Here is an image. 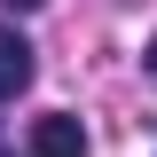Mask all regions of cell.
Listing matches in <instances>:
<instances>
[{
    "label": "cell",
    "mask_w": 157,
    "mask_h": 157,
    "mask_svg": "<svg viewBox=\"0 0 157 157\" xmlns=\"http://www.w3.org/2000/svg\"><path fill=\"white\" fill-rule=\"evenodd\" d=\"M32 157H86V126H78L71 110L32 118Z\"/></svg>",
    "instance_id": "obj_1"
},
{
    "label": "cell",
    "mask_w": 157,
    "mask_h": 157,
    "mask_svg": "<svg viewBox=\"0 0 157 157\" xmlns=\"http://www.w3.org/2000/svg\"><path fill=\"white\" fill-rule=\"evenodd\" d=\"M32 71H39V63H32V39L0 24V102H16L24 86H32Z\"/></svg>",
    "instance_id": "obj_2"
},
{
    "label": "cell",
    "mask_w": 157,
    "mask_h": 157,
    "mask_svg": "<svg viewBox=\"0 0 157 157\" xmlns=\"http://www.w3.org/2000/svg\"><path fill=\"white\" fill-rule=\"evenodd\" d=\"M0 8H16V16H32V8H47V0H0Z\"/></svg>",
    "instance_id": "obj_3"
},
{
    "label": "cell",
    "mask_w": 157,
    "mask_h": 157,
    "mask_svg": "<svg viewBox=\"0 0 157 157\" xmlns=\"http://www.w3.org/2000/svg\"><path fill=\"white\" fill-rule=\"evenodd\" d=\"M141 63H149V78H157V39H149V55H141Z\"/></svg>",
    "instance_id": "obj_4"
},
{
    "label": "cell",
    "mask_w": 157,
    "mask_h": 157,
    "mask_svg": "<svg viewBox=\"0 0 157 157\" xmlns=\"http://www.w3.org/2000/svg\"><path fill=\"white\" fill-rule=\"evenodd\" d=\"M0 157H8V149H0Z\"/></svg>",
    "instance_id": "obj_5"
}]
</instances>
